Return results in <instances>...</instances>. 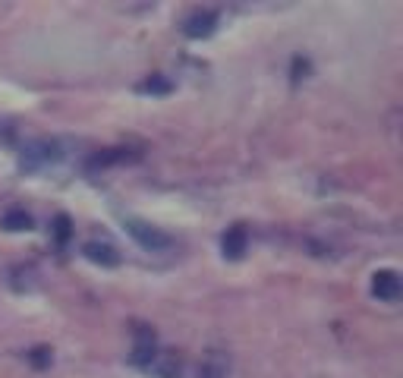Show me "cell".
Returning a JSON list of instances; mask_svg holds the SVG:
<instances>
[{
  "mask_svg": "<svg viewBox=\"0 0 403 378\" xmlns=\"http://www.w3.org/2000/svg\"><path fill=\"white\" fill-rule=\"evenodd\" d=\"M306 73H309V63L296 57V60H293V79H302V76H306Z\"/></svg>",
  "mask_w": 403,
  "mask_h": 378,
  "instance_id": "9a60e30c",
  "label": "cell"
},
{
  "mask_svg": "<svg viewBox=\"0 0 403 378\" xmlns=\"http://www.w3.org/2000/svg\"><path fill=\"white\" fill-rule=\"evenodd\" d=\"M372 293L384 302H394L397 296H400V275L391 268L375 271V275H372Z\"/></svg>",
  "mask_w": 403,
  "mask_h": 378,
  "instance_id": "277c9868",
  "label": "cell"
},
{
  "mask_svg": "<svg viewBox=\"0 0 403 378\" xmlns=\"http://www.w3.org/2000/svg\"><path fill=\"white\" fill-rule=\"evenodd\" d=\"M54 161H60V145L51 142V139H38V142L22 148L19 164L26 167V171H38V167L54 164Z\"/></svg>",
  "mask_w": 403,
  "mask_h": 378,
  "instance_id": "7a4b0ae2",
  "label": "cell"
},
{
  "mask_svg": "<svg viewBox=\"0 0 403 378\" xmlns=\"http://www.w3.org/2000/svg\"><path fill=\"white\" fill-rule=\"evenodd\" d=\"M51 359H54V350H51V347H35V350L28 353V363H32L35 369H48Z\"/></svg>",
  "mask_w": 403,
  "mask_h": 378,
  "instance_id": "4fadbf2b",
  "label": "cell"
},
{
  "mask_svg": "<svg viewBox=\"0 0 403 378\" xmlns=\"http://www.w3.org/2000/svg\"><path fill=\"white\" fill-rule=\"evenodd\" d=\"M148 372L157 378H180L183 359H180L177 350H161V353H155V359L148 363Z\"/></svg>",
  "mask_w": 403,
  "mask_h": 378,
  "instance_id": "8992f818",
  "label": "cell"
},
{
  "mask_svg": "<svg viewBox=\"0 0 403 378\" xmlns=\"http://www.w3.org/2000/svg\"><path fill=\"white\" fill-rule=\"evenodd\" d=\"M246 246H249V234L243 224H233L230 230L224 234V240H221V249H224V259L237 261L246 255Z\"/></svg>",
  "mask_w": 403,
  "mask_h": 378,
  "instance_id": "52a82bcc",
  "label": "cell"
},
{
  "mask_svg": "<svg viewBox=\"0 0 403 378\" xmlns=\"http://www.w3.org/2000/svg\"><path fill=\"white\" fill-rule=\"evenodd\" d=\"M139 92L142 95H155V98H164V95H171L173 92V83L167 79V76H148L145 83H139Z\"/></svg>",
  "mask_w": 403,
  "mask_h": 378,
  "instance_id": "30bf717a",
  "label": "cell"
},
{
  "mask_svg": "<svg viewBox=\"0 0 403 378\" xmlns=\"http://www.w3.org/2000/svg\"><path fill=\"white\" fill-rule=\"evenodd\" d=\"M69 237H73V221H69V214H57L54 218V240L63 246Z\"/></svg>",
  "mask_w": 403,
  "mask_h": 378,
  "instance_id": "7c38bea8",
  "label": "cell"
},
{
  "mask_svg": "<svg viewBox=\"0 0 403 378\" xmlns=\"http://www.w3.org/2000/svg\"><path fill=\"white\" fill-rule=\"evenodd\" d=\"M218 19L221 16L214 13V10H196V13L183 22V32L189 35V38H208V35H214V28H218Z\"/></svg>",
  "mask_w": 403,
  "mask_h": 378,
  "instance_id": "3957f363",
  "label": "cell"
},
{
  "mask_svg": "<svg viewBox=\"0 0 403 378\" xmlns=\"http://www.w3.org/2000/svg\"><path fill=\"white\" fill-rule=\"evenodd\" d=\"M0 227H3V230H10V234L32 230V214L22 212V208H13V212H7L3 218H0Z\"/></svg>",
  "mask_w": 403,
  "mask_h": 378,
  "instance_id": "9c48e42d",
  "label": "cell"
},
{
  "mask_svg": "<svg viewBox=\"0 0 403 378\" xmlns=\"http://www.w3.org/2000/svg\"><path fill=\"white\" fill-rule=\"evenodd\" d=\"M155 331L148 328V325H139L136 328V347H132V363L142 366V369H148V363L155 359Z\"/></svg>",
  "mask_w": 403,
  "mask_h": 378,
  "instance_id": "5b68a950",
  "label": "cell"
},
{
  "mask_svg": "<svg viewBox=\"0 0 403 378\" xmlns=\"http://www.w3.org/2000/svg\"><path fill=\"white\" fill-rule=\"evenodd\" d=\"M83 252L85 259H92L95 265H104V268H117L120 265V252L114 246H108V243H85Z\"/></svg>",
  "mask_w": 403,
  "mask_h": 378,
  "instance_id": "ba28073f",
  "label": "cell"
},
{
  "mask_svg": "<svg viewBox=\"0 0 403 378\" xmlns=\"http://www.w3.org/2000/svg\"><path fill=\"white\" fill-rule=\"evenodd\" d=\"M126 230H130L132 240H136L142 249H148V252H161V249L171 246V237H167L161 227H151L148 221L130 218V221H126Z\"/></svg>",
  "mask_w": 403,
  "mask_h": 378,
  "instance_id": "6da1fadb",
  "label": "cell"
},
{
  "mask_svg": "<svg viewBox=\"0 0 403 378\" xmlns=\"http://www.w3.org/2000/svg\"><path fill=\"white\" fill-rule=\"evenodd\" d=\"M130 148H108L101 151V155H95L92 158V167H110V164H120V161H130V155H126Z\"/></svg>",
  "mask_w": 403,
  "mask_h": 378,
  "instance_id": "8fae6325",
  "label": "cell"
},
{
  "mask_svg": "<svg viewBox=\"0 0 403 378\" xmlns=\"http://www.w3.org/2000/svg\"><path fill=\"white\" fill-rule=\"evenodd\" d=\"M227 375V366L224 363H205V366H198V375L196 378H224Z\"/></svg>",
  "mask_w": 403,
  "mask_h": 378,
  "instance_id": "5bb4252c",
  "label": "cell"
}]
</instances>
